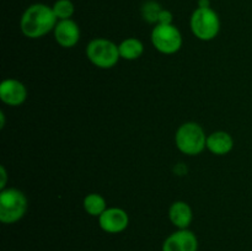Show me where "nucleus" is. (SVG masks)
I'll use <instances>...</instances> for the list:
<instances>
[{
  "mask_svg": "<svg viewBox=\"0 0 252 251\" xmlns=\"http://www.w3.org/2000/svg\"><path fill=\"white\" fill-rule=\"evenodd\" d=\"M27 198L17 188H4L0 193V220L4 224L19 221L26 214Z\"/></svg>",
  "mask_w": 252,
  "mask_h": 251,
  "instance_id": "3",
  "label": "nucleus"
},
{
  "mask_svg": "<svg viewBox=\"0 0 252 251\" xmlns=\"http://www.w3.org/2000/svg\"><path fill=\"white\" fill-rule=\"evenodd\" d=\"M27 97V89L16 79H6L0 84V98L9 106H20Z\"/></svg>",
  "mask_w": 252,
  "mask_h": 251,
  "instance_id": "10",
  "label": "nucleus"
},
{
  "mask_svg": "<svg viewBox=\"0 0 252 251\" xmlns=\"http://www.w3.org/2000/svg\"><path fill=\"white\" fill-rule=\"evenodd\" d=\"M169 218L177 229H187L192 223L193 213L189 204L184 201H177L170 206Z\"/></svg>",
  "mask_w": 252,
  "mask_h": 251,
  "instance_id": "11",
  "label": "nucleus"
},
{
  "mask_svg": "<svg viewBox=\"0 0 252 251\" xmlns=\"http://www.w3.org/2000/svg\"><path fill=\"white\" fill-rule=\"evenodd\" d=\"M197 236L189 229H179L165 239L162 251H197Z\"/></svg>",
  "mask_w": 252,
  "mask_h": 251,
  "instance_id": "8",
  "label": "nucleus"
},
{
  "mask_svg": "<svg viewBox=\"0 0 252 251\" xmlns=\"http://www.w3.org/2000/svg\"><path fill=\"white\" fill-rule=\"evenodd\" d=\"M177 149L186 155H198L207 148V135L203 128L196 122L180 126L175 135Z\"/></svg>",
  "mask_w": 252,
  "mask_h": 251,
  "instance_id": "2",
  "label": "nucleus"
},
{
  "mask_svg": "<svg viewBox=\"0 0 252 251\" xmlns=\"http://www.w3.org/2000/svg\"><path fill=\"white\" fill-rule=\"evenodd\" d=\"M58 19L53 9L46 4H33L27 7L20 20L22 33L32 39L41 38L54 30Z\"/></svg>",
  "mask_w": 252,
  "mask_h": 251,
  "instance_id": "1",
  "label": "nucleus"
},
{
  "mask_svg": "<svg viewBox=\"0 0 252 251\" xmlns=\"http://www.w3.org/2000/svg\"><path fill=\"white\" fill-rule=\"evenodd\" d=\"M53 31L57 43L64 48H71L80 39V29L71 19L59 20Z\"/></svg>",
  "mask_w": 252,
  "mask_h": 251,
  "instance_id": "9",
  "label": "nucleus"
},
{
  "mask_svg": "<svg viewBox=\"0 0 252 251\" xmlns=\"http://www.w3.org/2000/svg\"><path fill=\"white\" fill-rule=\"evenodd\" d=\"M129 224V217L122 208L111 207L98 217V225L108 234H118L125 231Z\"/></svg>",
  "mask_w": 252,
  "mask_h": 251,
  "instance_id": "7",
  "label": "nucleus"
},
{
  "mask_svg": "<svg viewBox=\"0 0 252 251\" xmlns=\"http://www.w3.org/2000/svg\"><path fill=\"white\" fill-rule=\"evenodd\" d=\"M0 120H1V123H0V127L4 128V126H5V116H4V113H2V112H0Z\"/></svg>",
  "mask_w": 252,
  "mask_h": 251,
  "instance_id": "20",
  "label": "nucleus"
},
{
  "mask_svg": "<svg viewBox=\"0 0 252 251\" xmlns=\"http://www.w3.org/2000/svg\"><path fill=\"white\" fill-rule=\"evenodd\" d=\"M189 24L193 34L201 41H212L220 30V20L212 7H197Z\"/></svg>",
  "mask_w": 252,
  "mask_h": 251,
  "instance_id": "4",
  "label": "nucleus"
},
{
  "mask_svg": "<svg viewBox=\"0 0 252 251\" xmlns=\"http://www.w3.org/2000/svg\"><path fill=\"white\" fill-rule=\"evenodd\" d=\"M198 7H211L209 0H198Z\"/></svg>",
  "mask_w": 252,
  "mask_h": 251,
  "instance_id": "19",
  "label": "nucleus"
},
{
  "mask_svg": "<svg viewBox=\"0 0 252 251\" xmlns=\"http://www.w3.org/2000/svg\"><path fill=\"white\" fill-rule=\"evenodd\" d=\"M89 61L101 69L113 68L121 58L117 44L106 38H95L86 47Z\"/></svg>",
  "mask_w": 252,
  "mask_h": 251,
  "instance_id": "5",
  "label": "nucleus"
},
{
  "mask_svg": "<svg viewBox=\"0 0 252 251\" xmlns=\"http://www.w3.org/2000/svg\"><path fill=\"white\" fill-rule=\"evenodd\" d=\"M84 209L93 217H100L107 209L106 201L101 194L90 193L84 198Z\"/></svg>",
  "mask_w": 252,
  "mask_h": 251,
  "instance_id": "14",
  "label": "nucleus"
},
{
  "mask_svg": "<svg viewBox=\"0 0 252 251\" xmlns=\"http://www.w3.org/2000/svg\"><path fill=\"white\" fill-rule=\"evenodd\" d=\"M234 147V139L229 133L218 130L207 137V149L214 155H226Z\"/></svg>",
  "mask_w": 252,
  "mask_h": 251,
  "instance_id": "12",
  "label": "nucleus"
},
{
  "mask_svg": "<svg viewBox=\"0 0 252 251\" xmlns=\"http://www.w3.org/2000/svg\"><path fill=\"white\" fill-rule=\"evenodd\" d=\"M57 19L59 20H68L73 16L74 14V4L70 0H57L52 6Z\"/></svg>",
  "mask_w": 252,
  "mask_h": 251,
  "instance_id": "15",
  "label": "nucleus"
},
{
  "mask_svg": "<svg viewBox=\"0 0 252 251\" xmlns=\"http://www.w3.org/2000/svg\"><path fill=\"white\" fill-rule=\"evenodd\" d=\"M118 49H120L121 58L126 59V61H135L142 57L143 52H144V46L139 39L127 38L121 42Z\"/></svg>",
  "mask_w": 252,
  "mask_h": 251,
  "instance_id": "13",
  "label": "nucleus"
},
{
  "mask_svg": "<svg viewBox=\"0 0 252 251\" xmlns=\"http://www.w3.org/2000/svg\"><path fill=\"white\" fill-rule=\"evenodd\" d=\"M152 43L160 53L174 54L182 47L181 32L172 24H158L152 31Z\"/></svg>",
  "mask_w": 252,
  "mask_h": 251,
  "instance_id": "6",
  "label": "nucleus"
},
{
  "mask_svg": "<svg viewBox=\"0 0 252 251\" xmlns=\"http://www.w3.org/2000/svg\"><path fill=\"white\" fill-rule=\"evenodd\" d=\"M0 172H1V182H0V188L4 189L5 185H6V171H5V167L1 166L0 167Z\"/></svg>",
  "mask_w": 252,
  "mask_h": 251,
  "instance_id": "18",
  "label": "nucleus"
},
{
  "mask_svg": "<svg viewBox=\"0 0 252 251\" xmlns=\"http://www.w3.org/2000/svg\"><path fill=\"white\" fill-rule=\"evenodd\" d=\"M161 10V6L157 1H152L150 0V1L144 2V5L142 6V16L147 22L158 24V20H159V15Z\"/></svg>",
  "mask_w": 252,
  "mask_h": 251,
  "instance_id": "16",
  "label": "nucleus"
},
{
  "mask_svg": "<svg viewBox=\"0 0 252 251\" xmlns=\"http://www.w3.org/2000/svg\"><path fill=\"white\" fill-rule=\"evenodd\" d=\"M158 24H160V25H171L172 24V14H171V12H170L169 10L162 9L161 11H160Z\"/></svg>",
  "mask_w": 252,
  "mask_h": 251,
  "instance_id": "17",
  "label": "nucleus"
}]
</instances>
